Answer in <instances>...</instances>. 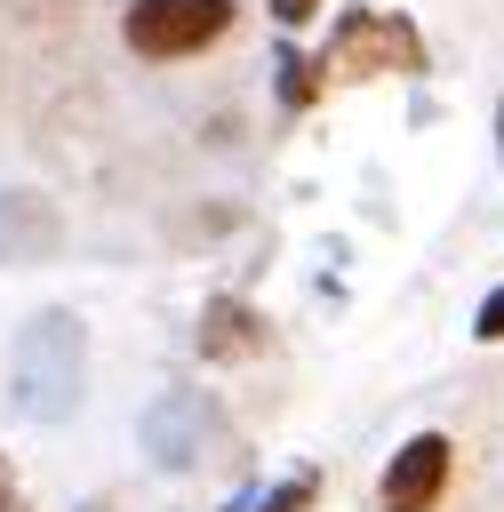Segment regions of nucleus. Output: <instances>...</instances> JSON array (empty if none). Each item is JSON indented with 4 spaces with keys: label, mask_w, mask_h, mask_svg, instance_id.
<instances>
[{
    "label": "nucleus",
    "mask_w": 504,
    "mask_h": 512,
    "mask_svg": "<svg viewBox=\"0 0 504 512\" xmlns=\"http://www.w3.org/2000/svg\"><path fill=\"white\" fill-rule=\"evenodd\" d=\"M312 16H320V0H272V24H280V32H304Z\"/></svg>",
    "instance_id": "nucleus-8"
},
{
    "label": "nucleus",
    "mask_w": 504,
    "mask_h": 512,
    "mask_svg": "<svg viewBox=\"0 0 504 512\" xmlns=\"http://www.w3.org/2000/svg\"><path fill=\"white\" fill-rule=\"evenodd\" d=\"M312 496H320V472H296V480H280V488H264L248 512H312Z\"/></svg>",
    "instance_id": "nucleus-6"
},
{
    "label": "nucleus",
    "mask_w": 504,
    "mask_h": 512,
    "mask_svg": "<svg viewBox=\"0 0 504 512\" xmlns=\"http://www.w3.org/2000/svg\"><path fill=\"white\" fill-rule=\"evenodd\" d=\"M264 344H272L264 312H248L240 296H208V312H200V352L208 360H256Z\"/></svg>",
    "instance_id": "nucleus-4"
},
{
    "label": "nucleus",
    "mask_w": 504,
    "mask_h": 512,
    "mask_svg": "<svg viewBox=\"0 0 504 512\" xmlns=\"http://www.w3.org/2000/svg\"><path fill=\"white\" fill-rule=\"evenodd\" d=\"M232 24H240L232 0H128L120 8V48L136 64H184V56H208Z\"/></svg>",
    "instance_id": "nucleus-1"
},
{
    "label": "nucleus",
    "mask_w": 504,
    "mask_h": 512,
    "mask_svg": "<svg viewBox=\"0 0 504 512\" xmlns=\"http://www.w3.org/2000/svg\"><path fill=\"white\" fill-rule=\"evenodd\" d=\"M0 512H32V504H24V488H16V464H8V448H0Z\"/></svg>",
    "instance_id": "nucleus-9"
},
{
    "label": "nucleus",
    "mask_w": 504,
    "mask_h": 512,
    "mask_svg": "<svg viewBox=\"0 0 504 512\" xmlns=\"http://www.w3.org/2000/svg\"><path fill=\"white\" fill-rule=\"evenodd\" d=\"M248 504H256V496H232V504H224V512H248Z\"/></svg>",
    "instance_id": "nucleus-10"
},
{
    "label": "nucleus",
    "mask_w": 504,
    "mask_h": 512,
    "mask_svg": "<svg viewBox=\"0 0 504 512\" xmlns=\"http://www.w3.org/2000/svg\"><path fill=\"white\" fill-rule=\"evenodd\" d=\"M320 64L328 80H400V72H424V32L400 8H344Z\"/></svg>",
    "instance_id": "nucleus-2"
},
{
    "label": "nucleus",
    "mask_w": 504,
    "mask_h": 512,
    "mask_svg": "<svg viewBox=\"0 0 504 512\" xmlns=\"http://www.w3.org/2000/svg\"><path fill=\"white\" fill-rule=\"evenodd\" d=\"M272 72H280V104H288V112H312V104L328 96V64H320V56L280 48V64H272Z\"/></svg>",
    "instance_id": "nucleus-5"
},
{
    "label": "nucleus",
    "mask_w": 504,
    "mask_h": 512,
    "mask_svg": "<svg viewBox=\"0 0 504 512\" xmlns=\"http://www.w3.org/2000/svg\"><path fill=\"white\" fill-rule=\"evenodd\" d=\"M448 480H456V440H448V432H408V440L384 456L376 512H440V504H448Z\"/></svg>",
    "instance_id": "nucleus-3"
},
{
    "label": "nucleus",
    "mask_w": 504,
    "mask_h": 512,
    "mask_svg": "<svg viewBox=\"0 0 504 512\" xmlns=\"http://www.w3.org/2000/svg\"><path fill=\"white\" fill-rule=\"evenodd\" d=\"M496 152H504V104H496Z\"/></svg>",
    "instance_id": "nucleus-11"
},
{
    "label": "nucleus",
    "mask_w": 504,
    "mask_h": 512,
    "mask_svg": "<svg viewBox=\"0 0 504 512\" xmlns=\"http://www.w3.org/2000/svg\"><path fill=\"white\" fill-rule=\"evenodd\" d=\"M472 336H480V344H504V280L480 296V312H472Z\"/></svg>",
    "instance_id": "nucleus-7"
}]
</instances>
